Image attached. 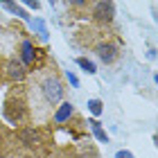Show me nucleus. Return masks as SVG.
Masks as SVG:
<instances>
[{
	"label": "nucleus",
	"mask_w": 158,
	"mask_h": 158,
	"mask_svg": "<svg viewBox=\"0 0 158 158\" xmlns=\"http://www.w3.org/2000/svg\"><path fill=\"white\" fill-rule=\"evenodd\" d=\"M97 54L102 61H113V56H115V48L111 45V43H102V45H97Z\"/></svg>",
	"instance_id": "3"
},
{
	"label": "nucleus",
	"mask_w": 158,
	"mask_h": 158,
	"mask_svg": "<svg viewBox=\"0 0 158 158\" xmlns=\"http://www.w3.org/2000/svg\"><path fill=\"white\" fill-rule=\"evenodd\" d=\"M43 95H45L48 102H59L61 95H63V88H61V84L56 81V79H45L43 81Z\"/></svg>",
	"instance_id": "1"
},
{
	"label": "nucleus",
	"mask_w": 158,
	"mask_h": 158,
	"mask_svg": "<svg viewBox=\"0 0 158 158\" xmlns=\"http://www.w3.org/2000/svg\"><path fill=\"white\" fill-rule=\"evenodd\" d=\"M95 16L102 20H109L113 16V2H97L95 7Z\"/></svg>",
	"instance_id": "2"
},
{
	"label": "nucleus",
	"mask_w": 158,
	"mask_h": 158,
	"mask_svg": "<svg viewBox=\"0 0 158 158\" xmlns=\"http://www.w3.org/2000/svg\"><path fill=\"white\" fill-rule=\"evenodd\" d=\"M9 75H11V77H16V79H23L25 70H23V66H20L18 61H11V63H9Z\"/></svg>",
	"instance_id": "4"
},
{
	"label": "nucleus",
	"mask_w": 158,
	"mask_h": 158,
	"mask_svg": "<svg viewBox=\"0 0 158 158\" xmlns=\"http://www.w3.org/2000/svg\"><path fill=\"white\" fill-rule=\"evenodd\" d=\"M90 106H93V111H95V113H99V102H93Z\"/></svg>",
	"instance_id": "8"
},
{
	"label": "nucleus",
	"mask_w": 158,
	"mask_h": 158,
	"mask_svg": "<svg viewBox=\"0 0 158 158\" xmlns=\"http://www.w3.org/2000/svg\"><path fill=\"white\" fill-rule=\"evenodd\" d=\"M23 140L27 145H34V142H36V133L34 131H23Z\"/></svg>",
	"instance_id": "5"
},
{
	"label": "nucleus",
	"mask_w": 158,
	"mask_h": 158,
	"mask_svg": "<svg viewBox=\"0 0 158 158\" xmlns=\"http://www.w3.org/2000/svg\"><path fill=\"white\" fill-rule=\"evenodd\" d=\"M30 59H32V45L25 43V61H30Z\"/></svg>",
	"instance_id": "7"
},
{
	"label": "nucleus",
	"mask_w": 158,
	"mask_h": 158,
	"mask_svg": "<svg viewBox=\"0 0 158 158\" xmlns=\"http://www.w3.org/2000/svg\"><path fill=\"white\" fill-rule=\"evenodd\" d=\"M118 158H131L129 154H118Z\"/></svg>",
	"instance_id": "9"
},
{
	"label": "nucleus",
	"mask_w": 158,
	"mask_h": 158,
	"mask_svg": "<svg viewBox=\"0 0 158 158\" xmlns=\"http://www.w3.org/2000/svg\"><path fill=\"white\" fill-rule=\"evenodd\" d=\"M79 63H81V66H84L86 70H88V73H93V70H95V66H93L90 61H86V59H79Z\"/></svg>",
	"instance_id": "6"
}]
</instances>
